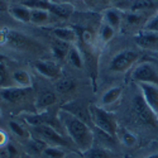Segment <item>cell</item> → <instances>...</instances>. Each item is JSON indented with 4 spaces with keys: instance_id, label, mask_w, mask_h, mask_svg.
Instances as JSON below:
<instances>
[{
    "instance_id": "16",
    "label": "cell",
    "mask_w": 158,
    "mask_h": 158,
    "mask_svg": "<svg viewBox=\"0 0 158 158\" xmlns=\"http://www.w3.org/2000/svg\"><path fill=\"white\" fill-rule=\"evenodd\" d=\"M71 44L67 43V42H63V41H60V39L55 38L53 41L51 43V49H52V55L56 60H64L67 58V55L71 49Z\"/></svg>"
},
{
    "instance_id": "25",
    "label": "cell",
    "mask_w": 158,
    "mask_h": 158,
    "mask_svg": "<svg viewBox=\"0 0 158 158\" xmlns=\"http://www.w3.org/2000/svg\"><path fill=\"white\" fill-rule=\"evenodd\" d=\"M49 13L44 9H31V23L41 25L48 22L49 19Z\"/></svg>"
},
{
    "instance_id": "3",
    "label": "cell",
    "mask_w": 158,
    "mask_h": 158,
    "mask_svg": "<svg viewBox=\"0 0 158 158\" xmlns=\"http://www.w3.org/2000/svg\"><path fill=\"white\" fill-rule=\"evenodd\" d=\"M33 137L41 139L47 146L70 148L73 144L69 138H64L60 131L49 124H42L38 127H33Z\"/></svg>"
},
{
    "instance_id": "31",
    "label": "cell",
    "mask_w": 158,
    "mask_h": 158,
    "mask_svg": "<svg viewBox=\"0 0 158 158\" xmlns=\"http://www.w3.org/2000/svg\"><path fill=\"white\" fill-rule=\"evenodd\" d=\"M6 144H8V137L3 130H0V148L5 147Z\"/></svg>"
},
{
    "instance_id": "23",
    "label": "cell",
    "mask_w": 158,
    "mask_h": 158,
    "mask_svg": "<svg viewBox=\"0 0 158 158\" xmlns=\"http://www.w3.org/2000/svg\"><path fill=\"white\" fill-rule=\"evenodd\" d=\"M10 15L19 20V22H23V23H31V9L27 8V6H14L9 10Z\"/></svg>"
},
{
    "instance_id": "7",
    "label": "cell",
    "mask_w": 158,
    "mask_h": 158,
    "mask_svg": "<svg viewBox=\"0 0 158 158\" xmlns=\"http://www.w3.org/2000/svg\"><path fill=\"white\" fill-rule=\"evenodd\" d=\"M134 43L137 47L144 51L156 52L158 51V33L140 29L134 34Z\"/></svg>"
},
{
    "instance_id": "21",
    "label": "cell",
    "mask_w": 158,
    "mask_h": 158,
    "mask_svg": "<svg viewBox=\"0 0 158 158\" xmlns=\"http://www.w3.org/2000/svg\"><path fill=\"white\" fill-rule=\"evenodd\" d=\"M55 87L60 94H69L76 89V82L70 77H60L55 84Z\"/></svg>"
},
{
    "instance_id": "35",
    "label": "cell",
    "mask_w": 158,
    "mask_h": 158,
    "mask_svg": "<svg viewBox=\"0 0 158 158\" xmlns=\"http://www.w3.org/2000/svg\"><path fill=\"white\" fill-rule=\"evenodd\" d=\"M5 61V56L4 55H0V62H4Z\"/></svg>"
},
{
    "instance_id": "27",
    "label": "cell",
    "mask_w": 158,
    "mask_h": 158,
    "mask_svg": "<svg viewBox=\"0 0 158 158\" xmlns=\"http://www.w3.org/2000/svg\"><path fill=\"white\" fill-rule=\"evenodd\" d=\"M9 129L11 130V133L14 134L15 137L23 139V140H27L28 138H31V134L29 131L25 129L22 124H19L18 122H14V120H10L9 122Z\"/></svg>"
},
{
    "instance_id": "15",
    "label": "cell",
    "mask_w": 158,
    "mask_h": 158,
    "mask_svg": "<svg viewBox=\"0 0 158 158\" xmlns=\"http://www.w3.org/2000/svg\"><path fill=\"white\" fill-rule=\"evenodd\" d=\"M102 20H104V23H106L108 25H110L111 28H114L116 31V29H119L123 24V15L118 9L110 8L104 11Z\"/></svg>"
},
{
    "instance_id": "17",
    "label": "cell",
    "mask_w": 158,
    "mask_h": 158,
    "mask_svg": "<svg viewBox=\"0 0 158 158\" xmlns=\"http://www.w3.org/2000/svg\"><path fill=\"white\" fill-rule=\"evenodd\" d=\"M157 6V0H131L129 5V11L143 13L154 10Z\"/></svg>"
},
{
    "instance_id": "34",
    "label": "cell",
    "mask_w": 158,
    "mask_h": 158,
    "mask_svg": "<svg viewBox=\"0 0 158 158\" xmlns=\"http://www.w3.org/2000/svg\"><path fill=\"white\" fill-rule=\"evenodd\" d=\"M18 158H33L32 156H29V154H19L18 156Z\"/></svg>"
},
{
    "instance_id": "13",
    "label": "cell",
    "mask_w": 158,
    "mask_h": 158,
    "mask_svg": "<svg viewBox=\"0 0 158 158\" xmlns=\"http://www.w3.org/2000/svg\"><path fill=\"white\" fill-rule=\"evenodd\" d=\"M57 101V95L53 93V91H44V93H41L34 100V108L38 111H42L49 106H52L53 104H56Z\"/></svg>"
},
{
    "instance_id": "20",
    "label": "cell",
    "mask_w": 158,
    "mask_h": 158,
    "mask_svg": "<svg viewBox=\"0 0 158 158\" xmlns=\"http://www.w3.org/2000/svg\"><path fill=\"white\" fill-rule=\"evenodd\" d=\"M51 13H53L55 15L67 19L71 17V14L73 13V6L69 3H53L52 4V8L49 10Z\"/></svg>"
},
{
    "instance_id": "8",
    "label": "cell",
    "mask_w": 158,
    "mask_h": 158,
    "mask_svg": "<svg viewBox=\"0 0 158 158\" xmlns=\"http://www.w3.org/2000/svg\"><path fill=\"white\" fill-rule=\"evenodd\" d=\"M139 93L149 106V109L158 116V85L154 84H138Z\"/></svg>"
},
{
    "instance_id": "24",
    "label": "cell",
    "mask_w": 158,
    "mask_h": 158,
    "mask_svg": "<svg viewBox=\"0 0 158 158\" xmlns=\"http://www.w3.org/2000/svg\"><path fill=\"white\" fill-rule=\"evenodd\" d=\"M115 29L111 28L110 25H108L106 23H104L100 25V29H99V33H98V38H99V41L102 43V44H106L109 43L111 39L114 38L115 35Z\"/></svg>"
},
{
    "instance_id": "9",
    "label": "cell",
    "mask_w": 158,
    "mask_h": 158,
    "mask_svg": "<svg viewBox=\"0 0 158 158\" xmlns=\"http://www.w3.org/2000/svg\"><path fill=\"white\" fill-rule=\"evenodd\" d=\"M34 67L38 71L39 75L44 76L46 78L49 80H58L61 77V69L55 61H35Z\"/></svg>"
},
{
    "instance_id": "6",
    "label": "cell",
    "mask_w": 158,
    "mask_h": 158,
    "mask_svg": "<svg viewBox=\"0 0 158 158\" xmlns=\"http://www.w3.org/2000/svg\"><path fill=\"white\" fill-rule=\"evenodd\" d=\"M133 109L135 115L138 116V119L147 125H153L157 120V115L149 109V106L146 104V101L143 100L140 93L139 95H135V98L133 99Z\"/></svg>"
},
{
    "instance_id": "32",
    "label": "cell",
    "mask_w": 158,
    "mask_h": 158,
    "mask_svg": "<svg viewBox=\"0 0 158 158\" xmlns=\"http://www.w3.org/2000/svg\"><path fill=\"white\" fill-rule=\"evenodd\" d=\"M66 158H84L82 153H67V156H66Z\"/></svg>"
},
{
    "instance_id": "4",
    "label": "cell",
    "mask_w": 158,
    "mask_h": 158,
    "mask_svg": "<svg viewBox=\"0 0 158 158\" xmlns=\"http://www.w3.org/2000/svg\"><path fill=\"white\" fill-rule=\"evenodd\" d=\"M139 60V53L134 49H123L111 58L109 71L113 73H125L134 67Z\"/></svg>"
},
{
    "instance_id": "14",
    "label": "cell",
    "mask_w": 158,
    "mask_h": 158,
    "mask_svg": "<svg viewBox=\"0 0 158 158\" xmlns=\"http://www.w3.org/2000/svg\"><path fill=\"white\" fill-rule=\"evenodd\" d=\"M52 34L55 35V38L60 39V41L67 42L70 44L77 42V32L73 28L70 27H58L52 29Z\"/></svg>"
},
{
    "instance_id": "28",
    "label": "cell",
    "mask_w": 158,
    "mask_h": 158,
    "mask_svg": "<svg viewBox=\"0 0 158 158\" xmlns=\"http://www.w3.org/2000/svg\"><path fill=\"white\" fill-rule=\"evenodd\" d=\"M41 156H43L44 158H66L67 153H66L64 148L47 146L46 149L43 151V153Z\"/></svg>"
},
{
    "instance_id": "37",
    "label": "cell",
    "mask_w": 158,
    "mask_h": 158,
    "mask_svg": "<svg viewBox=\"0 0 158 158\" xmlns=\"http://www.w3.org/2000/svg\"><path fill=\"white\" fill-rule=\"evenodd\" d=\"M0 6H4V4H3L2 2H0Z\"/></svg>"
},
{
    "instance_id": "10",
    "label": "cell",
    "mask_w": 158,
    "mask_h": 158,
    "mask_svg": "<svg viewBox=\"0 0 158 158\" xmlns=\"http://www.w3.org/2000/svg\"><path fill=\"white\" fill-rule=\"evenodd\" d=\"M2 98L11 104H18L24 100H27L31 95V87L29 89H24V87H18V86H13L8 89H2L0 93Z\"/></svg>"
},
{
    "instance_id": "2",
    "label": "cell",
    "mask_w": 158,
    "mask_h": 158,
    "mask_svg": "<svg viewBox=\"0 0 158 158\" xmlns=\"http://www.w3.org/2000/svg\"><path fill=\"white\" fill-rule=\"evenodd\" d=\"M89 109H90V116H91L93 127L116 138L119 127H118L115 116L111 113H109L106 109L99 106V105H90Z\"/></svg>"
},
{
    "instance_id": "30",
    "label": "cell",
    "mask_w": 158,
    "mask_h": 158,
    "mask_svg": "<svg viewBox=\"0 0 158 158\" xmlns=\"http://www.w3.org/2000/svg\"><path fill=\"white\" fill-rule=\"evenodd\" d=\"M142 29H146V31H149V32H154V33H158V11L156 14H153L151 18H148L144 23L143 28Z\"/></svg>"
},
{
    "instance_id": "19",
    "label": "cell",
    "mask_w": 158,
    "mask_h": 158,
    "mask_svg": "<svg viewBox=\"0 0 158 158\" xmlns=\"http://www.w3.org/2000/svg\"><path fill=\"white\" fill-rule=\"evenodd\" d=\"M116 138L122 142L123 146H125L128 148H134L138 144V137L128 129H119L118 130Z\"/></svg>"
},
{
    "instance_id": "12",
    "label": "cell",
    "mask_w": 158,
    "mask_h": 158,
    "mask_svg": "<svg viewBox=\"0 0 158 158\" xmlns=\"http://www.w3.org/2000/svg\"><path fill=\"white\" fill-rule=\"evenodd\" d=\"M84 158H118L114 149L100 146V144H94L89 151L82 153Z\"/></svg>"
},
{
    "instance_id": "33",
    "label": "cell",
    "mask_w": 158,
    "mask_h": 158,
    "mask_svg": "<svg viewBox=\"0 0 158 158\" xmlns=\"http://www.w3.org/2000/svg\"><path fill=\"white\" fill-rule=\"evenodd\" d=\"M143 158H158V152H152V153H148L147 156H144Z\"/></svg>"
},
{
    "instance_id": "26",
    "label": "cell",
    "mask_w": 158,
    "mask_h": 158,
    "mask_svg": "<svg viewBox=\"0 0 158 158\" xmlns=\"http://www.w3.org/2000/svg\"><path fill=\"white\" fill-rule=\"evenodd\" d=\"M14 82H13L11 75L9 73L8 66L4 62H0V87L2 89H8V87H13Z\"/></svg>"
},
{
    "instance_id": "29",
    "label": "cell",
    "mask_w": 158,
    "mask_h": 158,
    "mask_svg": "<svg viewBox=\"0 0 158 158\" xmlns=\"http://www.w3.org/2000/svg\"><path fill=\"white\" fill-rule=\"evenodd\" d=\"M142 19H143V14H140V13H134V11H129V13H127L125 17H123V22L125 20V23L128 25H130V27L139 25Z\"/></svg>"
},
{
    "instance_id": "18",
    "label": "cell",
    "mask_w": 158,
    "mask_h": 158,
    "mask_svg": "<svg viewBox=\"0 0 158 158\" xmlns=\"http://www.w3.org/2000/svg\"><path fill=\"white\" fill-rule=\"evenodd\" d=\"M11 78L13 82H14V86L24 89L32 87V77L25 70H15L11 73Z\"/></svg>"
},
{
    "instance_id": "1",
    "label": "cell",
    "mask_w": 158,
    "mask_h": 158,
    "mask_svg": "<svg viewBox=\"0 0 158 158\" xmlns=\"http://www.w3.org/2000/svg\"><path fill=\"white\" fill-rule=\"evenodd\" d=\"M58 120L77 152L85 153L95 144V131L90 124L80 118L61 109L58 111Z\"/></svg>"
},
{
    "instance_id": "11",
    "label": "cell",
    "mask_w": 158,
    "mask_h": 158,
    "mask_svg": "<svg viewBox=\"0 0 158 158\" xmlns=\"http://www.w3.org/2000/svg\"><path fill=\"white\" fill-rule=\"evenodd\" d=\"M122 95H123V87L122 86H113L101 95L98 105L104 109L108 108V106H111V105H114L115 102L119 101Z\"/></svg>"
},
{
    "instance_id": "22",
    "label": "cell",
    "mask_w": 158,
    "mask_h": 158,
    "mask_svg": "<svg viewBox=\"0 0 158 158\" xmlns=\"http://www.w3.org/2000/svg\"><path fill=\"white\" fill-rule=\"evenodd\" d=\"M67 61L72 66V67L77 69V70H82L84 69V58L80 49H78L76 46H72L69 55H67Z\"/></svg>"
},
{
    "instance_id": "36",
    "label": "cell",
    "mask_w": 158,
    "mask_h": 158,
    "mask_svg": "<svg viewBox=\"0 0 158 158\" xmlns=\"http://www.w3.org/2000/svg\"><path fill=\"white\" fill-rule=\"evenodd\" d=\"M111 2H114V3H119V2H122V0H111Z\"/></svg>"
},
{
    "instance_id": "5",
    "label": "cell",
    "mask_w": 158,
    "mask_h": 158,
    "mask_svg": "<svg viewBox=\"0 0 158 158\" xmlns=\"http://www.w3.org/2000/svg\"><path fill=\"white\" fill-rule=\"evenodd\" d=\"M131 81L137 84H154L158 85V69L153 62L144 61L134 66L130 73Z\"/></svg>"
}]
</instances>
